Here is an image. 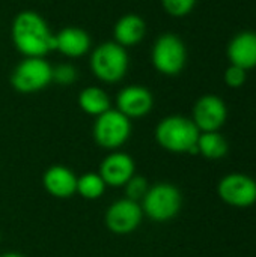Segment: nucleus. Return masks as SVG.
I'll use <instances>...</instances> for the list:
<instances>
[{
    "label": "nucleus",
    "instance_id": "nucleus-1",
    "mask_svg": "<svg viewBox=\"0 0 256 257\" xmlns=\"http://www.w3.org/2000/svg\"><path fill=\"white\" fill-rule=\"evenodd\" d=\"M14 47L24 57H45L54 51V33L45 18L35 11H21L12 20Z\"/></svg>",
    "mask_w": 256,
    "mask_h": 257
},
{
    "label": "nucleus",
    "instance_id": "nucleus-2",
    "mask_svg": "<svg viewBox=\"0 0 256 257\" xmlns=\"http://www.w3.org/2000/svg\"><path fill=\"white\" fill-rule=\"evenodd\" d=\"M201 131L186 116L172 114L163 117L155 126V142L167 152L198 155V139Z\"/></svg>",
    "mask_w": 256,
    "mask_h": 257
},
{
    "label": "nucleus",
    "instance_id": "nucleus-3",
    "mask_svg": "<svg viewBox=\"0 0 256 257\" xmlns=\"http://www.w3.org/2000/svg\"><path fill=\"white\" fill-rule=\"evenodd\" d=\"M130 66L127 48L115 41H107L95 47L89 57V68L95 78L103 83L121 81Z\"/></svg>",
    "mask_w": 256,
    "mask_h": 257
},
{
    "label": "nucleus",
    "instance_id": "nucleus-4",
    "mask_svg": "<svg viewBox=\"0 0 256 257\" xmlns=\"http://www.w3.org/2000/svg\"><path fill=\"white\" fill-rule=\"evenodd\" d=\"M143 215L155 223L174 220L183 206V194L174 184L158 182L149 185L145 197L140 202Z\"/></svg>",
    "mask_w": 256,
    "mask_h": 257
},
{
    "label": "nucleus",
    "instance_id": "nucleus-5",
    "mask_svg": "<svg viewBox=\"0 0 256 257\" xmlns=\"http://www.w3.org/2000/svg\"><path fill=\"white\" fill-rule=\"evenodd\" d=\"M131 130V119H128L119 110L110 108L95 117L92 137L100 148L107 151H118L128 142Z\"/></svg>",
    "mask_w": 256,
    "mask_h": 257
},
{
    "label": "nucleus",
    "instance_id": "nucleus-6",
    "mask_svg": "<svg viewBox=\"0 0 256 257\" xmlns=\"http://www.w3.org/2000/svg\"><path fill=\"white\" fill-rule=\"evenodd\" d=\"M151 62L163 75H178L187 62V48L183 39L175 33H164L158 36L151 50Z\"/></svg>",
    "mask_w": 256,
    "mask_h": 257
},
{
    "label": "nucleus",
    "instance_id": "nucleus-7",
    "mask_svg": "<svg viewBox=\"0 0 256 257\" xmlns=\"http://www.w3.org/2000/svg\"><path fill=\"white\" fill-rule=\"evenodd\" d=\"M53 83V66L45 57H24L11 74V84L20 93H35Z\"/></svg>",
    "mask_w": 256,
    "mask_h": 257
},
{
    "label": "nucleus",
    "instance_id": "nucleus-8",
    "mask_svg": "<svg viewBox=\"0 0 256 257\" xmlns=\"http://www.w3.org/2000/svg\"><path fill=\"white\" fill-rule=\"evenodd\" d=\"M143 217L140 203L124 197L113 202L106 209L104 224L115 235H130L139 229Z\"/></svg>",
    "mask_w": 256,
    "mask_h": 257
},
{
    "label": "nucleus",
    "instance_id": "nucleus-9",
    "mask_svg": "<svg viewBox=\"0 0 256 257\" xmlns=\"http://www.w3.org/2000/svg\"><path fill=\"white\" fill-rule=\"evenodd\" d=\"M220 200L234 208H249L256 203V181L244 173H229L217 185Z\"/></svg>",
    "mask_w": 256,
    "mask_h": 257
},
{
    "label": "nucleus",
    "instance_id": "nucleus-10",
    "mask_svg": "<svg viewBox=\"0 0 256 257\" xmlns=\"http://www.w3.org/2000/svg\"><path fill=\"white\" fill-rule=\"evenodd\" d=\"M228 117V108L225 101L217 95L201 96L193 107L192 120L201 133L219 131Z\"/></svg>",
    "mask_w": 256,
    "mask_h": 257
},
{
    "label": "nucleus",
    "instance_id": "nucleus-11",
    "mask_svg": "<svg viewBox=\"0 0 256 257\" xmlns=\"http://www.w3.org/2000/svg\"><path fill=\"white\" fill-rule=\"evenodd\" d=\"M152 107H154V96L143 86L139 84L125 86L116 95V110H119L131 120L149 114Z\"/></svg>",
    "mask_w": 256,
    "mask_h": 257
},
{
    "label": "nucleus",
    "instance_id": "nucleus-12",
    "mask_svg": "<svg viewBox=\"0 0 256 257\" xmlns=\"http://www.w3.org/2000/svg\"><path fill=\"white\" fill-rule=\"evenodd\" d=\"M98 173L107 187L121 188L136 175V163L128 154L113 151L101 161Z\"/></svg>",
    "mask_w": 256,
    "mask_h": 257
},
{
    "label": "nucleus",
    "instance_id": "nucleus-13",
    "mask_svg": "<svg viewBox=\"0 0 256 257\" xmlns=\"http://www.w3.org/2000/svg\"><path fill=\"white\" fill-rule=\"evenodd\" d=\"M42 187L54 199H69L75 194L77 176L65 166H51L42 175Z\"/></svg>",
    "mask_w": 256,
    "mask_h": 257
},
{
    "label": "nucleus",
    "instance_id": "nucleus-14",
    "mask_svg": "<svg viewBox=\"0 0 256 257\" xmlns=\"http://www.w3.org/2000/svg\"><path fill=\"white\" fill-rule=\"evenodd\" d=\"M92 39L89 33L80 27H65L54 33V51L69 59H77L89 53Z\"/></svg>",
    "mask_w": 256,
    "mask_h": 257
},
{
    "label": "nucleus",
    "instance_id": "nucleus-15",
    "mask_svg": "<svg viewBox=\"0 0 256 257\" xmlns=\"http://www.w3.org/2000/svg\"><path fill=\"white\" fill-rule=\"evenodd\" d=\"M228 57L231 65L240 66L243 69H252L256 66V33L241 32L232 38L228 45Z\"/></svg>",
    "mask_w": 256,
    "mask_h": 257
},
{
    "label": "nucleus",
    "instance_id": "nucleus-16",
    "mask_svg": "<svg viewBox=\"0 0 256 257\" xmlns=\"http://www.w3.org/2000/svg\"><path fill=\"white\" fill-rule=\"evenodd\" d=\"M145 35H146V23L137 14L122 15L113 27L115 42H118L125 48L140 44Z\"/></svg>",
    "mask_w": 256,
    "mask_h": 257
},
{
    "label": "nucleus",
    "instance_id": "nucleus-17",
    "mask_svg": "<svg viewBox=\"0 0 256 257\" xmlns=\"http://www.w3.org/2000/svg\"><path fill=\"white\" fill-rule=\"evenodd\" d=\"M78 107L86 114L97 117L112 108V101L103 87L89 86L78 93Z\"/></svg>",
    "mask_w": 256,
    "mask_h": 257
},
{
    "label": "nucleus",
    "instance_id": "nucleus-18",
    "mask_svg": "<svg viewBox=\"0 0 256 257\" xmlns=\"http://www.w3.org/2000/svg\"><path fill=\"white\" fill-rule=\"evenodd\" d=\"M196 145H198L199 155H202L207 160H213V161L222 160L229 151V145H228L226 139L219 131L201 133Z\"/></svg>",
    "mask_w": 256,
    "mask_h": 257
},
{
    "label": "nucleus",
    "instance_id": "nucleus-19",
    "mask_svg": "<svg viewBox=\"0 0 256 257\" xmlns=\"http://www.w3.org/2000/svg\"><path fill=\"white\" fill-rule=\"evenodd\" d=\"M106 182L100 176V173L95 172H88L83 173L81 176H77V190L75 194L86 200H98L104 196L106 193Z\"/></svg>",
    "mask_w": 256,
    "mask_h": 257
},
{
    "label": "nucleus",
    "instance_id": "nucleus-20",
    "mask_svg": "<svg viewBox=\"0 0 256 257\" xmlns=\"http://www.w3.org/2000/svg\"><path fill=\"white\" fill-rule=\"evenodd\" d=\"M125 188V197L133 200V202H137L140 203L142 199L145 197L148 188H149V184L146 181V178L140 176V175H134L130 178V181L124 185Z\"/></svg>",
    "mask_w": 256,
    "mask_h": 257
},
{
    "label": "nucleus",
    "instance_id": "nucleus-21",
    "mask_svg": "<svg viewBox=\"0 0 256 257\" xmlns=\"http://www.w3.org/2000/svg\"><path fill=\"white\" fill-rule=\"evenodd\" d=\"M78 77L77 68L71 63H60L53 68V83L60 86H71Z\"/></svg>",
    "mask_w": 256,
    "mask_h": 257
},
{
    "label": "nucleus",
    "instance_id": "nucleus-22",
    "mask_svg": "<svg viewBox=\"0 0 256 257\" xmlns=\"http://www.w3.org/2000/svg\"><path fill=\"white\" fill-rule=\"evenodd\" d=\"M161 5L170 17L180 18L189 15L193 11L196 0H161Z\"/></svg>",
    "mask_w": 256,
    "mask_h": 257
},
{
    "label": "nucleus",
    "instance_id": "nucleus-23",
    "mask_svg": "<svg viewBox=\"0 0 256 257\" xmlns=\"http://www.w3.org/2000/svg\"><path fill=\"white\" fill-rule=\"evenodd\" d=\"M246 80H247V71L240 66L231 65L225 72V81L229 87H241L246 83Z\"/></svg>",
    "mask_w": 256,
    "mask_h": 257
},
{
    "label": "nucleus",
    "instance_id": "nucleus-24",
    "mask_svg": "<svg viewBox=\"0 0 256 257\" xmlns=\"http://www.w3.org/2000/svg\"><path fill=\"white\" fill-rule=\"evenodd\" d=\"M0 257H24L23 254H20V253H5V254H2Z\"/></svg>",
    "mask_w": 256,
    "mask_h": 257
}]
</instances>
